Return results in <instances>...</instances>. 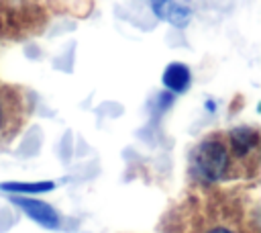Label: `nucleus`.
<instances>
[{
    "mask_svg": "<svg viewBox=\"0 0 261 233\" xmlns=\"http://www.w3.org/2000/svg\"><path fill=\"white\" fill-rule=\"evenodd\" d=\"M151 8L157 18L167 20L173 27H186L190 20V8L175 0H151Z\"/></svg>",
    "mask_w": 261,
    "mask_h": 233,
    "instance_id": "5",
    "label": "nucleus"
},
{
    "mask_svg": "<svg viewBox=\"0 0 261 233\" xmlns=\"http://www.w3.org/2000/svg\"><path fill=\"white\" fill-rule=\"evenodd\" d=\"M24 102L14 88L0 86V145L10 141L24 123Z\"/></svg>",
    "mask_w": 261,
    "mask_h": 233,
    "instance_id": "2",
    "label": "nucleus"
},
{
    "mask_svg": "<svg viewBox=\"0 0 261 233\" xmlns=\"http://www.w3.org/2000/svg\"><path fill=\"white\" fill-rule=\"evenodd\" d=\"M226 141H228V149H230L232 157L243 159V157L257 151L259 135L251 127H237L226 135Z\"/></svg>",
    "mask_w": 261,
    "mask_h": 233,
    "instance_id": "4",
    "label": "nucleus"
},
{
    "mask_svg": "<svg viewBox=\"0 0 261 233\" xmlns=\"http://www.w3.org/2000/svg\"><path fill=\"white\" fill-rule=\"evenodd\" d=\"M206 233H234V231L228 229V227H212V229H208Z\"/></svg>",
    "mask_w": 261,
    "mask_h": 233,
    "instance_id": "8",
    "label": "nucleus"
},
{
    "mask_svg": "<svg viewBox=\"0 0 261 233\" xmlns=\"http://www.w3.org/2000/svg\"><path fill=\"white\" fill-rule=\"evenodd\" d=\"M12 202L27 213V217H31L33 221H37L39 225L47 227V229H57L59 227V215L53 206H49L43 200H35V198H24V196H14Z\"/></svg>",
    "mask_w": 261,
    "mask_h": 233,
    "instance_id": "3",
    "label": "nucleus"
},
{
    "mask_svg": "<svg viewBox=\"0 0 261 233\" xmlns=\"http://www.w3.org/2000/svg\"><path fill=\"white\" fill-rule=\"evenodd\" d=\"M53 182H4L0 184L2 190H8V192H47V190H53Z\"/></svg>",
    "mask_w": 261,
    "mask_h": 233,
    "instance_id": "7",
    "label": "nucleus"
},
{
    "mask_svg": "<svg viewBox=\"0 0 261 233\" xmlns=\"http://www.w3.org/2000/svg\"><path fill=\"white\" fill-rule=\"evenodd\" d=\"M161 82L163 86L169 90V92H186L190 82H192V72L186 63H179V61H173L169 63L165 69H163V76H161Z\"/></svg>",
    "mask_w": 261,
    "mask_h": 233,
    "instance_id": "6",
    "label": "nucleus"
},
{
    "mask_svg": "<svg viewBox=\"0 0 261 233\" xmlns=\"http://www.w3.org/2000/svg\"><path fill=\"white\" fill-rule=\"evenodd\" d=\"M232 159L226 137L214 135L194 149V172L204 182H218L228 176Z\"/></svg>",
    "mask_w": 261,
    "mask_h": 233,
    "instance_id": "1",
    "label": "nucleus"
}]
</instances>
